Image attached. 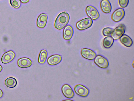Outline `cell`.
<instances>
[{
  "instance_id": "6da1fadb",
  "label": "cell",
  "mask_w": 134,
  "mask_h": 101,
  "mask_svg": "<svg viewBox=\"0 0 134 101\" xmlns=\"http://www.w3.org/2000/svg\"><path fill=\"white\" fill-rule=\"evenodd\" d=\"M69 14L66 12L59 14L57 16L54 23L55 28L58 30L63 29L67 24L70 20Z\"/></svg>"
},
{
  "instance_id": "7a4b0ae2",
  "label": "cell",
  "mask_w": 134,
  "mask_h": 101,
  "mask_svg": "<svg viewBox=\"0 0 134 101\" xmlns=\"http://www.w3.org/2000/svg\"><path fill=\"white\" fill-rule=\"evenodd\" d=\"M93 20L89 17L83 19L78 21L76 24V27L79 30L82 31L90 27L93 24Z\"/></svg>"
},
{
  "instance_id": "3957f363",
  "label": "cell",
  "mask_w": 134,
  "mask_h": 101,
  "mask_svg": "<svg viewBox=\"0 0 134 101\" xmlns=\"http://www.w3.org/2000/svg\"><path fill=\"white\" fill-rule=\"evenodd\" d=\"M125 26L123 24H121L113 30L111 36L114 40L120 38L124 34L126 29Z\"/></svg>"
},
{
  "instance_id": "277c9868",
  "label": "cell",
  "mask_w": 134,
  "mask_h": 101,
  "mask_svg": "<svg viewBox=\"0 0 134 101\" xmlns=\"http://www.w3.org/2000/svg\"><path fill=\"white\" fill-rule=\"evenodd\" d=\"M85 11L87 16L92 20H96L99 17L100 14L97 10L92 6H87Z\"/></svg>"
},
{
  "instance_id": "5b68a950",
  "label": "cell",
  "mask_w": 134,
  "mask_h": 101,
  "mask_svg": "<svg viewBox=\"0 0 134 101\" xmlns=\"http://www.w3.org/2000/svg\"><path fill=\"white\" fill-rule=\"evenodd\" d=\"M94 62L96 65L102 68H107L109 65V62L103 56L97 55L94 59Z\"/></svg>"
},
{
  "instance_id": "8992f818",
  "label": "cell",
  "mask_w": 134,
  "mask_h": 101,
  "mask_svg": "<svg viewBox=\"0 0 134 101\" xmlns=\"http://www.w3.org/2000/svg\"><path fill=\"white\" fill-rule=\"evenodd\" d=\"M125 15V11L123 8H119L115 10L111 16L112 20L115 22H118L121 21Z\"/></svg>"
},
{
  "instance_id": "52a82bcc",
  "label": "cell",
  "mask_w": 134,
  "mask_h": 101,
  "mask_svg": "<svg viewBox=\"0 0 134 101\" xmlns=\"http://www.w3.org/2000/svg\"><path fill=\"white\" fill-rule=\"evenodd\" d=\"M75 92L78 95L82 97H86L89 93V91L86 87L81 85L78 84L74 87Z\"/></svg>"
},
{
  "instance_id": "ba28073f",
  "label": "cell",
  "mask_w": 134,
  "mask_h": 101,
  "mask_svg": "<svg viewBox=\"0 0 134 101\" xmlns=\"http://www.w3.org/2000/svg\"><path fill=\"white\" fill-rule=\"evenodd\" d=\"M81 54L82 56L85 58L89 60H93L96 56V53L93 50L87 48L82 49Z\"/></svg>"
},
{
  "instance_id": "9c48e42d",
  "label": "cell",
  "mask_w": 134,
  "mask_h": 101,
  "mask_svg": "<svg viewBox=\"0 0 134 101\" xmlns=\"http://www.w3.org/2000/svg\"><path fill=\"white\" fill-rule=\"evenodd\" d=\"M15 54L12 51H8L2 56L1 58V61L3 64H7L12 61L15 57Z\"/></svg>"
},
{
  "instance_id": "30bf717a",
  "label": "cell",
  "mask_w": 134,
  "mask_h": 101,
  "mask_svg": "<svg viewBox=\"0 0 134 101\" xmlns=\"http://www.w3.org/2000/svg\"><path fill=\"white\" fill-rule=\"evenodd\" d=\"M100 8L105 13H110L112 9L111 4L108 0H102L100 3Z\"/></svg>"
},
{
  "instance_id": "8fae6325",
  "label": "cell",
  "mask_w": 134,
  "mask_h": 101,
  "mask_svg": "<svg viewBox=\"0 0 134 101\" xmlns=\"http://www.w3.org/2000/svg\"><path fill=\"white\" fill-rule=\"evenodd\" d=\"M63 94L66 97L71 98L74 96V92L71 87L67 84H65L62 86L61 88Z\"/></svg>"
},
{
  "instance_id": "7c38bea8",
  "label": "cell",
  "mask_w": 134,
  "mask_h": 101,
  "mask_svg": "<svg viewBox=\"0 0 134 101\" xmlns=\"http://www.w3.org/2000/svg\"><path fill=\"white\" fill-rule=\"evenodd\" d=\"M48 19L47 15L44 13L40 14L38 16L37 21V25L38 27L43 28L46 26Z\"/></svg>"
},
{
  "instance_id": "4fadbf2b",
  "label": "cell",
  "mask_w": 134,
  "mask_h": 101,
  "mask_svg": "<svg viewBox=\"0 0 134 101\" xmlns=\"http://www.w3.org/2000/svg\"><path fill=\"white\" fill-rule=\"evenodd\" d=\"M73 33L74 30L72 26L69 25H67L63 30V37L66 40H69L72 37Z\"/></svg>"
},
{
  "instance_id": "5bb4252c",
  "label": "cell",
  "mask_w": 134,
  "mask_h": 101,
  "mask_svg": "<svg viewBox=\"0 0 134 101\" xmlns=\"http://www.w3.org/2000/svg\"><path fill=\"white\" fill-rule=\"evenodd\" d=\"M32 62L29 58L23 57L18 59L17 62L18 67L21 68H27L30 67L32 64Z\"/></svg>"
},
{
  "instance_id": "9a60e30c",
  "label": "cell",
  "mask_w": 134,
  "mask_h": 101,
  "mask_svg": "<svg viewBox=\"0 0 134 101\" xmlns=\"http://www.w3.org/2000/svg\"><path fill=\"white\" fill-rule=\"evenodd\" d=\"M62 60V56L59 55H54L50 56L48 58L47 62L51 65H55L60 63Z\"/></svg>"
},
{
  "instance_id": "2e32d148",
  "label": "cell",
  "mask_w": 134,
  "mask_h": 101,
  "mask_svg": "<svg viewBox=\"0 0 134 101\" xmlns=\"http://www.w3.org/2000/svg\"><path fill=\"white\" fill-rule=\"evenodd\" d=\"M119 39L121 43L126 47H131L133 43L132 39L126 34H123L120 38Z\"/></svg>"
},
{
  "instance_id": "e0dca14e",
  "label": "cell",
  "mask_w": 134,
  "mask_h": 101,
  "mask_svg": "<svg viewBox=\"0 0 134 101\" xmlns=\"http://www.w3.org/2000/svg\"><path fill=\"white\" fill-rule=\"evenodd\" d=\"M5 84L7 87L10 88H13L17 85V82L16 79L12 77L7 78L4 82Z\"/></svg>"
},
{
  "instance_id": "ac0fdd59",
  "label": "cell",
  "mask_w": 134,
  "mask_h": 101,
  "mask_svg": "<svg viewBox=\"0 0 134 101\" xmlns=\"http://www.w3.org/2000/svg\"><path fill=\"white\" fill-rule=\"evenodd\" d=\"M114 42V39L111 36L105 37L103 40V45L105 48L108 49L111 47Z\"/></svg>"
},
{
  "instance_id": "d6986e66",
  "label": "cell",
  "mask_w": 134,
  "mask_h": 101,
  "mask_svg": "<svg viewBox=\"0 0 134 101\" xmlns=\"http://www.w3.org/2000/svg\"><path fill=\"white\" fill-rule=\"evenodd\" d=\"M47 56V53L45 50H42L40 52L38 58V62L40 64L44 63L46 61Z\"/></svg>"
},
{
  "instance_id": "ffe728a7",
  "label": "cell",
  "mask_w": 134,
  "mask_h": 101,
  "mask_svg": "<svg viewBox=\"0 0 134 101\" xmlns=\"http://www.w3.org/2000/svg\"><path fill=\"white\" fill-rule=\"evenodd\" d=\"M113 29L110 27H107L104 28L102 30L103 34L105 36H110Z\"/></svg>"
},
{
  "instance_id": "44dd1931",
  "label": "cell",
  "mask_w": 134,
  "mask_h": 101,
  "mask_svg": "<svg viewBox=\"0 0 134 101\" xmlns=\"http://www.w3.org/2000/svg\"><path fill=\"white\" fill-rule=\"evenodd\" d=\"M10 2L12 6L16 8H19L21 5L20 0H10Z\"/></svg>"
},
{
  "instance_id": "7402d4cb",
  "label": "cell",
  "mask_w": 134,
  "mask_h": 101,
  "mask_svg": "<svg viewBox=\"0 0 134 101\" xmlns=\"http://www.w3.org/2000/svg\"><path fill=\"white\" fill-rule=\"evenodd\" d=\"M129 0H118V3L120 6L122 8L126 7L128 5Z\"/></svg>"
},
{
  "instance_id": "603a6c76",
  "label": "cell",
  "mask_w": 134,
  "mask_h": 101,
  "mask_svg": "<svg viewBox=\"0 0 134 101\" xmlns=\"http://www.w3.org/2000/svg\"><path fill=\"white\" fill-rule=\"evenodd\" d=\"M21 2L23 3H26L28 2L29 0H20Z\"/></svg>"
},
{
  "instance_id": "cb8c5ba5",
  "label": "cell",
  "mask_w": 134,
  "mask_h": 101,
  "mask_svg": "<svg viewBox=\"0 0 134 101\" xmlns=\"http://www.w3.org/2000/svg\"><path fill=\"white\" fill-rule=\"evenodd\" d=\"M3 95V93L2 91L0 89V98L2 97Z\"/></svg>"
},
{
  "instance_id": "d4e9b609",
  "label": "cell",
  "mask_w": 134,
  "mask_h": 101,
  "mask_svg": "<svg viewBox=\"0 0 134 101\" xmlns=\"http://www.w3.org/2000/svg\"><path fill=\"white\" fill-rule=\"evenodd\" d=\"M2 66L0 65V72H1L2 70Z\"/></svg>"
},
{
  "instance_id": "484cf974",
  "label": "cell",
  "mask_w": 134,
  "mask_h": 101,
  "mask_svg": "<svg viewBox=\"0 0 134 101\" xmlns=\"http://www.w3.org/2000/svg\"></svg>"
}]
</instances>
